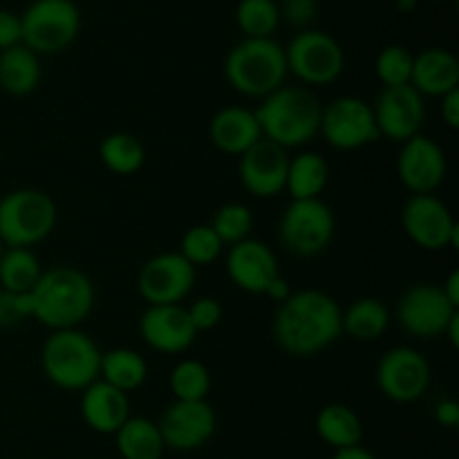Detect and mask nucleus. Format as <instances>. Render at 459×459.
Instances as JSON below:
<instances>
[{
    "mask_svg": "<svg viewBox=\"0 0 459 459\" xmlns=\"http://www.w3.org/2000/svg\"><path fill=\"white\" fill-rule=\"evenodd\" d=\"M272 336L290 357H316L343 336L341 305L321 290L291 291L290 299L276 307Z\"/></svg>",
    "mask_w": 459,
    "mask_h": 459,
    "instance_id": "1",
    "label": "nucleus"
},
{
    "mask_svg": "<svg viewBox=\"0 0 459 459\" xmlns=\"http://www.w3.org/2000/svg\"><path fill=\"white\" fill-rule=\"evenodd\" d=\"M30 296L31 318L52 332L79 327L94 307L92 281L70 264L45 269Z\"/></svg>",
    "mask_w": 459,
    "mask_h": 459,
    "instance_id": "2",
    "label": "nucleus"
},
{
    "mask_svg": "<svg viewBox=\"0 0 459 459\" xmlns=\"http://www.w3.org/2000/svg\"><path fill=\"white\" fill-rule=\"evenodd\" d=\"M254 112L263 139L290 151L307 146L316 137L323 106L309 88L282 85L276 92L260 99V106Z\"/></svg>",
    "mask_w": 459,
    "mask_h": 459,
    "instance_id": "3",
    "label": "nucleus"
},
{
    "mask_svg": "<svg viewBox=\"0 0 459 459\" xmlns=\"http://www.w3.org/2000/svg\"><path fill=\"white\" fill-rule=\"evenodd\" d=\"M285 48L276 39H242L224 58V79L238 94L264 99L285 85Z\"/></svg>",
    "mask_w": 459,
    "mask_h": 459,
    "instance_id": "4",
    "label": "nucleus"
},
{
    "mask_svg": "<svg viewBox=\"0 0 459 459\" xmlns=\"http://www.w3.org/2000/svg\"><path fill=\"white\" fill-rule=\"evenodd\" d=\"M99 366L101 350L79 327L52 332L40 348V370L49 384L61 390H85L99 379Z\"/></svg>",
    "mask_w": 459,
    "mask_h": 459,
    "instance_id": "5",
    "label": "nucleus"
},
{
    "mask_svg": "<svg viewBox=\"0 0 459 459\" xmlns=\"http://www.w3.org/2000/svg\"><path fill=\"white\" fill-rule=\"evenodd\" d=\"M58 209L39 188H16L0 197V242L4 249H31L54 233Z\"/></svg>",
    "mask_w": 459,
    "mask_h": 459,
    "instance_id": "6",
    "label": "nucleus"
},
{
    "mask_svg": "<svg viewBox=\"0 0 459 459\" xmlns=\"http://www.w3.org/2000/svg\"><path fill=\"white\" fill-rule=\"evenodd\" d=\"M81 22L74 0H31L21 13V43L39 56H54L79 39Z\"/></svg>",
    "mask_w": 459,
    "mask_h": 459,
    "instance_id": "7",
    "label": "nucleus"
},
{
    "mask_svg": "<svg viewBox=\"0 0 459 459\" xmlns=\"http://www.w3.org/2000/svg\"><path fill=\"white\" fill-rule=\"evenodd\" d=\"M334 231V211L321 197L291 200L278 220V240L296 258L323 254L330 247Z\"/></svg>",
    "mask_w": 459,
    "mask_h": 459,
    "instance_id": "8",
    "label": "nucleus"
},
{
    "mask_svg": "<svg viewBox=\"0 0 459 459\" xmlns=\"http://www.w3.org/2000/svg\"><path fill=\"white\" fill-rule=\"evenodd\" d=\"M285 58L287 72L309 88L334 83L345 70V52L339 40L316 27L296 31L287 43Z\"/></svg>",
    "mask_w": 459,
    "mask_h": 459,
    "instance_id": "9",
    "label": "nucleus"
},
{
    "mask_svg": "<svg viewBox=\"0 0 459 459\" xmlns=\"http://www.w3.org/2000/svg\"><path fill=\"white\" fill-rule=\"evenodd\" d=\"M318 134L334 151H359L381 139L372 106L361 97L343 94L323 106Z\"/></svg>",
    "mask_w": 459,
    "mask_h": 459,
    "instance_id": "10",
    "label": "nucleus"
},
{
    "mask_svg": "<svg viewBox=\"0 0 459 459\" xmlns=\"http://www.w3.org/2000/svg\"><path fill=\"white\" fill-rule=\"evenodd\" d=\"M402 229L412 245L424 251L457 249L459 222L453 218L446 202L435 193L411 195L402 206Z\"/></svg>",
    "mask_w": 459,
    "mask_h": 459,
    "instance_id": "11",
    "label": "nucleus"
},
{
    "mask_svg": "<svg viewBox=\"0 0 459 459\" xmlns=\"http://www.w3.org/2000/svg\"><path fill=\"white\" fill-rule=\"evenodd\" d=\"M375 379L377 388L385 399L394 403H415L429 393L433 372L420 350L397 345L379 359Z\"/></svg>",
    "mask_w": 459,
    "mask_h": 459,
    "instance_id": "12",
    "label": "nucleus"
},
{
    "mask_svg": "<svg viewBox=\"0 0 459 459\" xmlns=\"http://www.w3.org/2000/svg\"><path fill=\"white\" fill-rule=\"evenodd\" d=\"M459 314L457 307L448 303L442 287L433 282H415L408 287L397 300L399 325L403 332L417 339H437L444 336L448 323Z\"/></svg>",
    "mask_w": 459,
    "mask_h": 459,
    "instance_id": "13",
    "label": "nucleus"
},
{
    "mask_svg": "<svg viewBox=\"0 0 459 459\" xmlns=\"http://www.w3.org/2000/svg\"><path fill=\"white\" fill-rule=\"evenodd\" d=\"M195 267L178 251H164L142 264L137 291L148 305H182L195 287Z\"/></svg>",
    "mask_w": 459,
    "mask_h": 459,
    "instance_id": "14",
    "label": "nucleus"
},
{
    "mask_svg": "<svg viewBox=\"0 0 459 459\" xmlns=\"http://www.w3.org/2000/svg\"><path fill=\"white\" fill-rule=\"evenodd\" d=\"M157 426L166 448L191 453L213 439L218 415L209 402H173L161 412Z\"/></svg>",
    "mask_w": 459,
    "mask_h": 459,
    "instance_id": "15",
    "label": "nucleus"
},
{
    "mask_svg": "<svg viewBox=\"0 0 459 459\" xmlns=\"http://www.w3.org/2000/svg\"><path fill=\"white\" fill-rule=\"evenodd\" d=\"M446 152L433 137L420 133L402 143L397 155V178L411 195H430L437 191L446 179Z\"/></svg>",
    "mask_w": 459,
    "mask_h": 459,
    "instance_id": "16",
    "label": "nucleus"
},
{
    "mask_svg": "<svg viewBox=\"0 0 459 459\" xmlns=\"http://www.w3.org/2000/svg\"><path fill=\"white\" fill-rule=\"evenodd\" d=\"M381 139L403 143L421 133L426 121V99L412 85L384 88L372 103Z\"/></svg>",
    "mask_w": 459,
    "mask_h": 459,
    "instance_id": "17",
    "label": "nucleus"
},
{
    "mask_svg": "<svg viewBox=\"0 0 459 459\" xmlns=\"http://www.w3.org/2000/svg\"><path fill=\"white\" fill-rule=\"evenodd\" d=\"M287 166L290 155L285 148L269 139H260L238 160V178L249 195L269 200L285 191Z\"/></svg>",
    "mask_w": 459,
    "mask_h": 459,
    "instance_id": "18",
    "label": "nucleus"
},
{
    "mask_svg": "<svg viewBox=\"0 0 459 459\" xmlns=\"http://www.w3.org/2000/svg\"><path fill=\"white\" fill-rule=\"evenodd\" d=\"M227 273L238 290L264 296L272 282L281 278V267L272 247L255 238H247L229 247Z\"/></svg>",
    "mask_w": 459,
    "mask_h": 459,
    "instance_id": "19",
    "label": "nucleus"
},
{
    "mask_svg": "<svg viewBox=\"0 0 459 459\" xmlns=\"http://www.w3.org/2000/svg\"><path fill=\"white\" fill-rule=\"evenodd\" d=\"M139 334L148 348L161 354L186 352L197 339L184 305H148L139 318Z\"/></svg>",
    "mask_w": 459,
    "mask_h": 459,
    "instance_id": "20",
    "label": "nucleus"
},
{
    "mask_svg": "<svg viewBox=\"0 0 459 459\" xmlns=\"http://www.w3.org/2000/svg\"><path fill=\"white\" fill-rule=\"evenodd\" d=\"M81 417L94 433L115 435L130 417L128 394L97 379L81 390Z\"/></svg>",
    "mask_w": 459,
    "mask_h": 459,
    "instance_id": "21",
    "label": "nucleus"
},
{
    "mask_svg": "<svg viewBox=\"0 0 459 459\" xmlns=\"http://www.w3.org/2000/svg\"><path fill=\"white\" fill-rule=\"evenodd\" d=\"M209 139L224 155L240 157L263 139L255 112L242 106L220 108L209 121Z\"/></svg>",
    "mask_w": 459,
    "mask_h": 459,
    "instance_id": "22",
    "label": "nucleus"
},
{
    "mask_svg": "<svg viewBox=\"0 0 459 459\" xmlns=\"http://www.w3.org/2000/svg\"><path fill=\"white\" fill-rule=\"evenodd\" d=\"M411 85L421 97H437L459 90V61L451 49L429 48L415 54Z\"/></svg>",
    "mask_w": 459,
    "mask_h": 459,
    "instance_id": "23",
    "label": "nucleus"
},
{
    "mask_svg": "<svg viewBox=\"0 0 459 459\" xmlns=\"http://www.w3.org/2000/svg\"><path fill=\"white\" fill-rule=\"evenodd\" d=\"M43 81V65L39 54L31 52L25 45L0 52V90L12 97H30L39 90Z\"/></svg>",
    "mask_w": 459,
    "mask_h": 459,
    "instance_id": "24",
    "label": "nucleus"
},
{
    "mask_svg": "<svg viewBox=\"0 0 459 459\" xmlns=\"http://www.w3.org/2000/svg\"><path fill=\"white\" fill-rule=\"evenodd\" d=\"M390 327L388 305L375 296L357 299L348 309H341V330L359 343L379 341Z\"/></svg>",
    "mask_w": 459,
    "mask_h": 459,
    "instance_id": "25",
    "label": "nucleus"
},
{
    "mask_svg": "<svg viewBox=\"0 0 459 459\" xmlns=\"http://www.w3.org/2000/svg\"><path fill=\"white\" fill-rule=\"evenodd\" d=\"M330 182V164L323 155L312 151H303L296 157H290L287 166L285 191L291 200H314L321 197V193Z\"/></svg>",
    "mask_w": 459,
    "mask_h": 459,
    "instance_id": "26",
    "label": "nucleus"
},
{
    "mask_svg": "<svg viewBox=\"0 0 459 459\" xmlns=\"http://www.w3.org/2000/svg\"><path fill=\"white\" fill-rule=\"evenodd\" d=\"M316 435L321 442L332 446L334 451L341 448L359 446L363 439V424L359 420L357 411L345 403H327L318 411L316 421H314Z\"/></svg>",
    "mask_w": 459,
    "mask_h": 459,
    "instance_id": "27",
    "label": "nucleus"
},
{
    "mask_svg": "<svg viewBox=\"0 0 459 459\" xmlns=\"http://www.w3.org/2000/svg\"><path fill=\"white\" fill-rule=\"evenodd\" d=\"M115 444L121 459H161L166 453L160 426L148 417H128L115 433Z\"/></svg>",
    "mask_w": 459,
    "mask_h": 459,
    "instance_id": "28",
    "label": "nucleus"
},
{
    "mask_svg": "<svg viewBox=\"0 0 459 459\" xmlns=\"http://www.w3.org/2000/svg\"><path fill=\"white\" fill-rule=\"evenodd\" d=\"M99 379L115 385L121 393H134L148 379V363L139 352L130 348H112L101 352Z\"/></svg>",
    "mask_w": 459,
    "mask_h": 459,
    "instance_id": "29",
    "label": "nucleus"
},
{
    "mask_svg": "<svg viewBox=\"0 0 459 459\" xmlns=\"http://www.w3.org/2000/svg\"><path fill=\"white\" fill-rule=\"evenodd\" d=\"M43 264L31 249H3L0 255V290L30 294L43 276Z\"/></svg>",
    "mask_w": 459,
    "mask_h": 459,
    "instance_id": "30",
    "label": "nucleus"
},
{
    "mask_svg": "<svg viewBox=\"0 0 459 459\" xmlns=\"http://www.w3.org/2000/svg\"><path fill=\"white\" fill-rule=\"evenodd\" d=\"M99 160L110 173L126 178V175H134L137 170H142L143 161H146V148H143L142 139L134 134L112 133L106 134L99 143Z\"/></svg>",
    "mask_w": 459,
    "mask_h": 459,
    "instance_id": "31",
    "label": "nucleus"
},
{
    "mask_svg": "<svg viewBox=\"0 0 459 459\" xmlns=\"http://www.w3.org/2000/svg\"><path fill=\"white\" fill-rule=\"evenodd\" d=\"M236 25L245 39H273L281 25L278 0H240Z\"/></svg>",
    "mask_w": 459,
    "mask_h": 459,
    "instance_id": "32",
    "label": "nucleus"
},
{
    "mask_svg": "<svg viewBox=\"0 0 459 459\" xmlns=\"http://www.w3.org/2000/svg\"><path fill=\"white\" fill-rule=\"evenodd\" d=\"M169 385L175 402H206L211 393V370L197 359H184L170 370Z\"/></svg>",
    "mask_w": 459,
    "mask_h": 459,
    "instance_id": "33",
    "label": "nucleus"
},
{
    "mask_svg": "<svg viewBox=\"0 0 459 459\" xmlns=\"http://www.w3.org/2000/svg\"><path fill=\"white\" fill-rule=\"evenodd\" d=\"M211 229L222 240L224 247H233L251 238L254 213H251L249 206L240 204V202H227V204L215 211L213 220H211Z\"/></svg>",
    "mask_w": 459,
    "mask_h": 459,
    "instance_id": "34",
    "label": "nucleus"
},
{
    "mask_svg": "<svg viewBox=\"0 0 459 459\" xmlns=\"http://www.w3.org/2000/svg\"><path fill=\"white\" fill-rule=\"evenodd\" d=\"M224 245L211 224H195V227L186 229L179 240V251L184 260L193 264V267H202V264H211L222 255Z\"/></svg>",
    "mask_w": 459,
    "mask_h": 459,
    "instance_id": "35",
    "label": "nucleus"
},
{
    "mask_svg": "<svg viewBox=\"0 0 459 459\" xmlns=\"http://www.w3.org/2000/svg\"><path fill=\"white\" fill-rule=\"evenodd\" d=\"M412 61H415V54L411 49L403 48V45H388L377 54V79L384 83V88L411 85Z\"/></svg>",
    "mask_w": 459,
    "mask_h": 459,
    "instance_id": "36",
    "label": "nucleus"
},
{
    "mask_svg": "<svg viewBox=\"0 0 459 459\" xmlns=\"http://www.w3.org/2000/svg\"><path fill=\"white\" fill-rule=\"evenodd\" d=\"M31 318V296L0 290V330H12Z\"/></svg>",
    "mask_w": 459,
    "mask_h": 459,
    "instance_id": "37",
    "label": "nucleus"
},
{
    "mask_svg": "<svg viewBox=\"0 0 459 459\" xmlns=\"http://www.w3.org/2000/svg\"><path fill=\"white\" fill-rule=\"evenodd\" d=\"M188 318H191V325L195 327V332H209L215 330V327L222 323L224 309L222 303L218 299H211V296H202V299H195L186 307Z\"/></svg>",
    "mask_w": 459,
    "mask_h": 459,
    "instance_id": "38",
    "label": "nucleus"
},
{
    "mask_svg": "<svg viewBox=\"0 0 459 459\" xmlns=\"http://www.w3.org/2000/svg\"><path fill=\"white\" fill-rule=\"evenodd\" d=\"M278 12H281V21L287 22L291 30H309L318 16V0H281Z\"/></svg>",
    "mask_w": 459,
    "mask_h": 459,
    "instance_id": "39",
    "label": "nucleus"
},
{
    "mask_svg": "<svg viewBox=\"0 0 459 459\" xmlns=\"http://www.w3.org/2000/svg\"><path fill=\"white\" fill-rule=\"evenodd\" d=\"M21 16L9 9H0V52L13 48V45H21Z\"/></svg>",
    "mask_w": 459,
    "mask_h": 459,
    "instance_id": "40",
    "label": "nucleus"
},
{
    "mask_svg": "<svg viewBox=\"0 0 459 459\" xmlns=\"http://www.w3.org/2000/svg\"><path fill=\"white\" fill-rule=\"evenodd\" d=\"M435 421L444 429H457L459 426V403L455 399H442L435 406Z\"/></svg>",
    "mask_w": 459,
    "mask_h": 459,
    "instance_id": "41",
    "label": "nucleus"
},
{
    "mask_svg": "<svg viewBox=\"0 0 459 459\" xmlns=\"http://www.w3.org/2000/svg\"><path fill=\"white\" fill-rule=\"evenodd\" d=\"M439 101H442L439 112H442L444 124H446L451 130H457L459 128V90H453V92L444 94Z\"/></svg>",
    "mask_w": 459,
    "mask_h": 459,
    "instance_id": "42",
    "label": "nucleus"
},
{
    "mask_svg": "<svg viewBox=\"0 0 459 459\" xmlns=\"http://www.w3.org/2000/svg\"><path fill=\"white\" fill-rule=\"evenodd\" d=\"M439 287H442V291H444V296L448 299V303H451L453 307L459 309V272L457 269H453V272L446 276V281H444Z\"/></svg>",
    "mask_w": 459,
    "mask_h": 459,
    "instance_id": "43",
    "label": "nucleus"
},
{
    "mask_svg": "<svg viewBox=\"0 0 459 459\" xmlns=\"http://www.w3.org/2000/svg\"><path fill=\"white\" fill-rule=\"evenodd\" d=\"M264 296H267V299H272V300H276L278 305L285 303V300L290 299V296H291L290 282H287L285 278L281 276V278H278V281H273V282H272V287H269L267 294H264Z\"/></svg>",
    "mask_w": 459,
    "mask_h": 459,
    "instance_id": "44",
    "label": "nucleus"
},
{
    "mask_svg": "<svg viewBox=\"0 0 459 459\" xmlns=\"http://www.w3.org/2000/svg\"><path fill=\"white\" fill-rule=\"evenodd\" d=\"M332 459H377V455L372 451H368L366 446H350V448H341V451H334Z\"/></svg>",
    "mask_w": 459,
    "mask_h": 459,
    "instance_id": "45",
    "label": "nucleus"
},
{
    "mask_svg": "<svg viewBox=\"0 0 459 459\" xmlns=\"http://www.w3.org/2000/svg\"><path fill=\"white\" fill-rule=\"evenodd\" d=\"M444 339H448V343H451L455 350L459 348V314L451 323H448L446 332H444Z\"/></svg>",
    "mask_w": 459,
    "mask_h": 459,
    "instance_id": "46",
    "label": "nucleus"
},
{
    "mask_svg": "<svg viewBox=\"0 0 459 459\" xmlns=\"http://www.w3.org/2000/svg\"><path fill=\"white\" fill-rule=\"evenodd\" d=\"M394 7L399 13H412L420 7V0H394Z\"/></svg>",
    "mask_w": 459,
    "mask_h": 459,
    "instance_id": "47",
    "label": "nucleus"
},
{
    "mask_svg": "<svg viewBox=\"0 0 459 459\" xmlns=\"http://www.w3.org/2000/svg\"><path fill=\"white\" fill-rule=\"evenodd\" d=\"M3 249H4V247H3V242H0V255H3Z\"/></svg>",
    "mask_w": 459,
    "mask_h": 459,
    "instance_id": "48",
    "label": "nucleus"
}]
</instances>
